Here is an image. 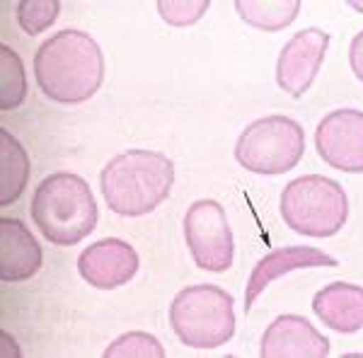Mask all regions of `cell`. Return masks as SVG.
Returning <instances> with one entry per match:
<instances>
[{"label":"cell","instance_id":"ac0fdd59","mask_svg":"<svg viewBox=\"0 0 363 358\" xmlns=\"http://www.w3.org/2000/svg\"><path fill=\"white\" fill-rule=\"evenodd\" d=\"M104 358H162L165 349L153 334L128 332L104 349Z\"/></svg>","mask_w":363,"mask_h":358},{"label":"cell","instance_id":"8992f818","mask_svg":"<svg viewBox=\"0 0 363 358\" xmlns=\"http://www.w3.org/2000/svg\"><path fill=\"white\" fill-rule=\"evenodd\" d=\"M306 155V131L284 114L247 124L235 143V160L247 172L277 177L291 172Z\"/></svg>","mask_w":363,"mask_h":358},{"label":"cell","instance_id":"44dd1931","mask_svg":"<svg viewBox=\"0 0 363 358\" xmlns=\"http://www.w3.org/2000/svg\"><path fill=\"white\" fill-rule=\"evenodd\" d=\"M349 63H351V70H354V75L363 83V32H359L354 39H351Z\"/></svg>","mask_w":363,"mask_h":358},{"label":"cell","instance_id":"e0dca14e","mask_svg":"<svg viewBox=\"0 0 363 358\" xmlns=\"http://www.w3.org/2000/svg\"><path fill=\"white\" fill-rule=\"evenodd\" d=\"M27 97L22 58L10 46H0V109H17Z\"/></svg>","mask_w":363,"mask_h":358},{"label":"cell","instance_id":"5bb4252c","mask_svg":"<svg viewBox=\"0 0 363 358\" xmlns=\"http://www.w3.org/2000/svg\"><path fill=\"white\" fill-rule=\"evenodd\" d=\"M313 313L337 334H356L363 330V286L330 284L313 298Z\"/></svg>","mask_w":363,"mask_h":358},{"label":"cell","instance_id":"8fae6325","mask_svg":"<svg viewBox=\"0 0 363 358\" xmlns=\"http://www.w3.org/2000/svg\"><path fill=\"white\" fill-rule=\"evenodd\" d=\"M262 358H327L330 342L301 315H279L259 344Z\"/></svg>","mask_w":363,"mask_h":358},{"label":"cell","instance_id":"ba28073f","mask_svg":"<svg viewBox=\"0 0 363 358\" xmlns=\"http://www.w3.org/2000/svg\"><path fill=\"white\" fill-rule=\"evenodd\" d=\"M330 49V34L325 29L308 27L291 37L277 61V85L286 95L303 97L318 78Z\"/></svg>","mask_w":363,"mask_h":358},{"label":"cell","instance_id":"3957f363","mask_svg":"<svg viewBox=\"0 0 363 358\" xmlns=\"http://www.w3.org/2000/svg\"><path fill=\"white\" fill-rule=\"evenodd\" d=\"M29 213L39 233L58 247H73L97 225V201L90 184L73 172H56L39 181Z\"/></svg>","mask_w":363,"mask_h":358},{"label":"cell","instance_id":"9a60e30c","mask_svg":"<svg viewBox=\"0 0 363 358\" xmlns=\"http://www.w3.org/2000/svg\"><path fill=\"white\" fill-rule=\"evenodd\" d=\"M29 179V155L13 133L0 128V206L20 198Z\"/></svg>","mask_w":363,"mask_h":358},{"label":"cell","instance_id":"6da1fadb","mask_svg":"<svg viewBox=\"0 0 363 358\" xmlns=\"http://www.w3.org/2000/svg\"><path fill=\"white\" fill-rule=\"evenodd\" d=\"M34 80L51 102H87L104 80L102 49L87 32L63 29L34 54Z\"/></svg>","mask_w":363,"mask_h":358},{"label":"cell","instance_id":"9c48e42d","mask_svg":"<svg viewBox=\"0 0 363 358\" xmlns=\"http://www.w3.org/2000/svg\"><path fill=\"white\" fill-rule=\"evenodd\" d=\"M315 148L339 172H363V111L337 109L315 128Z\"/></svg>","mask_w":363,"mask_h":358},{"label":"cell","instance_id":"52a82bcc","mask_svg":"<svg viewBox=\"0 0 363 358\" xmlns=\"http://www.w3.org/2000/svg\"><path fill=\"white\" fill-rule=\"evenodd\" d=\"M184 240L199 269L225 274L233 267L235 240L225 208L213 198H199L184 216Z\"/></svg>","mask_w":363,"mask_h":358},{"label":"cell","instance_id":"30bf717a","mask_svg":"<svg viewBox=\"0 0 363 358\" xmlns=\"http://www.w3.org/2000/svg\"><path fill=\"white\" fill-rule=\"evenodd\" d=\"M138 252L119 237H104L78 257V272L85 284L99 291L126 286L138 272Z\"/></svg>","mask_w":363,"mask_h":358},{"label":"cell","instance_id":"2e32d148","mask_svg":"<svg viewBox=\"0 0 363 358\" xmlns=\"http://www.w3.org/2000/svg\"><path fill=\"white\" fill-rule=\"evenodd\" d=\"M301 0H279V3H262V0H235V10L247 25L279 32L289 27L301 13Z\"/></svg>","mask_w":363,"mask_h":358},{"label":"cell","instance_id":"277c9868","mask_svg":"<svg viewBox=\"0 0 363 358\" xmlns=\"http://www.w3.org/2000/svg\"><path fill=\"white\" fill-rule=\"evenodd\" d=\"M169 327L191 349H218L235 334V298L211 284L182 289L169 305Z\"/></svg>","mask_w":363,"mask_h":358},{"label":"cell","instance_id":"d6986e66","mask_svg":"<svg viewBox=\"0 0 363 358\" xmlns=\"http://www.w3.org/2000/svg\"><path fill=\"white\" fill-rule=\"evenodd\" d=\"M61 13L58 0H20L17 3V22L25 34H39L49 29Z\"/></svg>","mask_w":363,"mask_h":358},{"label":"cell","instance_id":"ffe728a7","mask_svg":"<svg viewBox=\"0 0 363 358\" xmlns=\"http://www.w3.org/2000/svg\"><path fill=\"white\" fill-rule=\"evenodd\" d=\"M208 0H157V13L169 27H191L206 15Z\"/></svg>","mask_w":363,"mask_h":358},{"label":"cell","instance_id":"7402d4cb","mask_svg":"<svg viewBox=\"0 0 363 358\" xmlns=\"http://www.w3.org/2000/svg\"><path fill=\"white\" fill-rule=\"evenodd\" d=\"M351 8H354V10H361V13H363V3H356V0H351Z\"/></svg>","mask_w":363,"mask_h":358},{"label":"cell","instance_id":"7a4b0ae2","mask_svg":"<svg viewBox=\"0 0 363 358\" xmlns=\"http://www.w3.org/2000/svg\"><path fill=\"white\" fill-rule=\"evenodd\" d=\"M174 162L155 150H126L112 157L99 174L107 206L124 218H140L169 196Z\"/></svg>","mask_w":363,"mask_h":358},{"label":"cell","instance_id":"7c38bea8","mask_svg":"<svg viewBox=\"0 0 363 358\" xmlns=\"http://www.w3.org/2000/svg\"><path fill=\"white\" fill-rule=\"evenodd\" d=\"M337 259L330 254H325L318 247H306V245H291V247H281L269 252L267 257H262L255 264L250 279H247V289H245V310H252L257 298L267 291V286L272 281H277L279 276L291 274L296 269H313V267H337Z\"/></svg>","mask_w":363,"mask_h":358},{"label":"cell","instance_id":"4fadbf2b","mask_svg":"<svg viewBox=\"0 0 363 358\" xmlns=\"http://www.w3.org/2000/svg\"><path fill=\"white\" fill-rule=\"evenodd\" d=\"M42 247L17 218H0V279L27 281L42 269Z\"/></svg>","mask_w":363,"mask_h":358},{"label":"cell","instance_id":"5b68a950","mask_svg":"<svg viewBox=\"0 0 363 358\" xmlns=\"http://www.w3.org/2000/svg\"><path fill=\"white\" fill-rule=\"evenodd\" d=\"M281 218L306 237H335L349 218V198L339 181L306 174L291 179L281 191Z\"/></svg>","mask_w":363,"mask_h":358}]
</instances>
